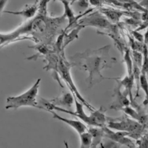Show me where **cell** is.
Masks as SVG:
<instances>
[{
    "instance_id": "cell-1",
    "label": "cell",
    "mask_w": 148,
    "mask_h": 148,
    "mask_svg": "<svg viewBox=\"0 0 148 148\" xmlns=\"http://www.w3.org/2000/svg\"><path fill=\"white\" fill-rule=\"evenodd\" d=\"M49 0H39L36 14L28 19L16 29L9 33H0V47L20 40L29 39L36 44L50 46L56 35L57 22L61 18H51L47 16Z\"/></svg>"
},
{
    "instance_id": "cell-2",
    "label": "cell",
    "mask_w": 148,
    "mask_h": 148,
    "mask_svg": "<svg viewBox=\"0 0 148 148\" xmlns=\"http://www.w3.org/2000/svg\"><path fill=\"white\" fill-rule=\"evenodd\" d=\"M110 46L108 45L96 50H87L77 53L71 57L73 66L76 65L88 72L86 80L88 88L103 80L111 79L103 76L101 73L102 70L112 68L117 62L116 58L109 54Z\"/></svg>"
},
{
    "instance_id": "cell-3",
    "label": "cell",
    "mask_w": 148,
    "mask_h": 148,
    "mask_svg": "<svg viewBox=\"0 0 148 148\" xmlns=\"http://www.w3.org/2000/svg\"><path fill=\"white\" fill-rule=\"evenodd\" d=\"M41 79L38 78L34 84L24 92L16 95L8 97L6 99V109H17L23 106H29L40 109L37 100Z\"/></svg>"
},
{
    "instance_id": "cell-4",
    "label": "cell",
    "mask_w": 148,
    "mask_h": 148,
    "mask_svg": "<svg viewBox=\"0 0 148 148\" xmlns=\"http://www.w3.org/2000/svg\"><path fill=\"white\" fill-rule=\"evenodd\" d=\"M64 56V52L60 53L58 56L59 59L58 63V72L59 75L66 83L72 94L75 95L76 98H77L79 101L83 104V105L86 106L89 110H90L91 112L94 110L95 109L88 102H87L86 100L84 99V98L82 96V95L77 90L76 86L73 82L70 72V69L71 66H73V65L72 63L67 61Z\"/></svg>"
},
{
    "instance_id": "cell-5",
    "label": "cell",
    "mask_w": 148,
    "mask_h": 148,
    "mask_svg": "<svg viewBox=\"0 0 148 148\" xmlns=\"http://www.w3.org/2000/svg\"><path fill=\"white\" fill-rule=\"evenodd\" d=\"M106 125L110 129L128 132L130 133L129 136L134 139H138L140 138L146 129L138 121L127 117L120 119L118 121H114L113 119L108 120V124Z\"/></svg>"
},
{
    "instance_id": "cell-6",
    "label": "cell",
    "mask_w": 148,
    "mask_h": 148,
    "mask_svg": "<svg viewBox=\"0 0 148 148\" xmlns=\"http://www.w3.org/2000/svg\"><path fill=\"white\" fill-rule=\"evenodd\" d=\"M102 129L104 131V136L111 139L114 142L125 145L128 147H136L135 142L127 136H130V133L127 131H117L114 132L106 125L103 126Z\"/></svg>"
},
{
    "instance_id": "cell-7",
    "label": "cell",
    "mask_w": 148,
    "mask_h": 148,
    "mask_svg": "<svg viewBox=\"0 0 148 148\" xmlns=\"http://www.w3.org/2000/svg\"><path fill=\"white\" fill-rule=\"evenodd\" d=\"M117 82V86H116L114 90V96L115 97V100L113 103V105L110 106V109L115 110H120L121 108L129 106L130 101L127 99L126 93H123L120 91V88L121 85L117 79H114Z\"/></svg>"
},
{
    "instance_id": "cell-8",
    "label": "cell",
    "mask_w": 148,
    "mask_h": 148,
    "mask_svg": "<svg viewBox=\"0 0 148 148\" xmlns=\"http://www.w3.org/2000/svg\"><path fill=\"white\" fill-rule=\"evenodd\" d=\"M48 112L52 114L53 117L54 119L62 121L64 123L69 125L70 127H72L79 134L87 130V127L84 124H83L82 122L78 120H72L61 117V116L58 115L55 112V110H49Z\"/></svg>"
},
{
    "instance_id": "cell-9",
    "label": "cell",
    "mask_w": 148,
    "mask_h": 148,
    "mask_svg": "<svg viewBox=\"0 0 148 148\" xmlns=\"http://www.w3.org/2000/svg\"><path fill=\"white\" fill-rule=\"evenodd\" d=\"M39 9V0H36L32 5H27L20 11H6L3 10V13L11 14L17 16H21L26 19H30L34 17L38 13Z\"/></svg>"
},
{
    "instance_id": "cell-10",
    "label": "cell",
    "mask_w": 148,
    "mask_h": 148,
    "mask_svg": "<svg viewBox=\"0 0 148 148\" xmlns=\"http://www.w3.org/2000/svg\"><path fill=\"white\" fill-rule=\"evenodd\" d=\"M120 83L121 84V86H123L125 88L124 92L127 94V95L129 96L130 101L131 102L132 105L135 106V103L134 102V98L132 97V88L133 86V84L134 82V79L133 75H126L123 79H119V78L117 79Z\"/></svg>"
},
{
    "instance_id": "cell-11",
    "label": "cell",
    "mask_w": 148,
    "mask_h": 148,
    "mask_svg": "<svg viewBox=\"0 0 148 148\" xmlns=\"http://www.w3.org/2000/svg\"><path fill=\"white\" fill-rule=\"evenodd\" d=\"M49 101L56 106H64L70 108L71 105L74 102V98L72 94L65 93L61 95L60 97L50 99Z\"/></svg>"
},
{
    "instance_id": "cell-12",
    "label": "cell",
    "mask_w": 148,
    "mask_h": 148,
    "mask_svg": "<svg viewBox=\"0 0 148 148\" xmlns=\"http://www.w3.org/2000/svg\"><path fill=\"white\" fill-rule=\"evenodd\" d=\"M87 131L91 134L92 144L91 147H95L101 143L102 138L104 136V131L102 127H90L87 128Z\"/></svg>"
},
{
    "instance_id": "cell-13",
    "label": "cell",
    "mask_w": 148,
    "mask_h": 148,
    "mask_svg": "<svg viewBox=\"0 0 148 148\" xmlns=\"http://www.w3.org/2000/svg\"><path fill=\"white\" fill-rule=\"evenodd\" d=\"M82 24L87 25H93L100 28H106L110 24L103 17H99L98 16H92L90 17L85 18L81 21Z\"/></svg>"
},
{
    "instance_id": "cell-14",
    "label": "cell",
    "mask_w": 148,
    "mask_h": 148,
    "mask_svg": "<svg viewBox=\"0 0 148 148\" xmlns=\"http://www.w3.org/2000/svg\"><path fill=\"white\" fill-rule=\"evenodd\" d=\"M123 60L127 66V75H131L132 74V67H133V61L132 58L131 53L128 48L124 49L123 54Z\"/></svg>"
},
{
    "instance_id": "cell-15",
    "label": "cell",
    "mask_w": 148,
    "mask_h": 148,
    "mask_svg": "<svg viewBox=\"0 0 148 148\" xmlns=\"http://www.w3.org/2000/svg\"><path fill=\"white\" fill-rule=\"evenodd\" d=\"M142 53L143 55V62L140 69L141 73L148 76V46L144 43Z\"/></svg>"
},
{
    "instance_id": "cell-16",
    "label": "cell",
    "mask_w": 148,
    "mask_h": 148,
    "mask_svg": "<svg viewBox=\"0 0 148 148\" xmlns=\"http://www.w3.org/2000/svg\"><path fill=\"white\" fill-rule=\"evenodd\" d=\"M80 139V147L88 148L91 147L92 144L91 134L87 130L79 134Z\"/></svg>"
},
{
    "instance_id": "cell-17",
    "label": "cell",
    "mask_w": 148,
    "mask_h": 148,
    "mask_svg": "<svg viewBox=\"0 0 148 148\" xmlns=\"http://www.w3.org/2000/svg\"><path fill=\"white\" fill-rule=\"evenodd\" d=\"M132 75L134 76V81L136 82V93L134 97V99L139 96V91L140 88V76L141 75L140 69L138 66V65L133 62V67H132Z\"/></svg>"
},
{
    "instance_id": "cell-18",
    "label": "cell",
    "mask_w": 148,
    "mask_h": 148,
    "mask_svg": "<svg viewBox=\"0 0 148 148\" xmlns=\"http://www.w3.org/2000/svg\"><path fill=\"white\" fill-rule=\"evenodd\" d=\"M140 87L143 90L145 94V98L143 102L144 105L148 104V80L146 75L142 74L140 76Z\"/></svg>"
},
{
    "instance_id": "cell-19",
    "label": "cell",
    "mask_w": 148,
    "mask_h": 148,
    "mask_svg": "<svg viewBox=\"0 0 148 148\" xmlns=\"http://www.w3.org/2000/svg\"><path fill=\"white\" fill-rule=\"evenodd\" d=\"M131 56L133 62L136 64L140 69H141L143 62L142 53L136 50H132L131 52Z\"/></svg>"
},
{
    "instance_id": "cell-20",
    "label": "cell",
    "mask_w": 148,
    "mask_h": 148,
    "mask_svg": "<svg viewBox=\"0 0 148 148\" xmlns=\"http://www.w3.org/2000/svg\"><path fill=\"white\" fill-rule=\"evenodd\" d=\"M136 146L139 147H148V134L142 135L136 139Z\"/></svg>"
},
{
    "instance_id": "cell-21",
    "label": "cell",
    "mask_w": 148,
    "mask_h": 148,
    "mask_svg": "<svg viewBox=\"0 0 148 148\" xmlns=\"http://www.w3.org/2000/svg\"><path fill=\"white\" fill-rule=\"evenodd\" d=\"M132 34H133V36L136 39V40L138 41V42H143V40H144V38L143 36H142V35H141L140 34H139L138 32H137L136 31H132Z\"/></svg>"
},
{
    "instance_id": "cell-22",
    "label": "cell",
    "mask_w": 148,
    "mask_h": 148,
    "mask_svg": "<svg viewBox=\"0 0 148 148\" xmlns=\"http://www.w3.org/2000/svg\"><path fill=\"white\" fill-rule=\"evenodd\" d=\"M9 0H0V13L3 12L4 8Z\"/></svg>"
},
{
    "instance_id": "cell-23",
    "label": "cell",
    "mask_w": 148,
    "mask_h": 148,
    "mask_svg": "<svg viewBox=\"0 0 148 148\" xmlns=\"http://www.w3.org/2000/svg\"><path fill=\"white\" fill-rule=\"evenodd\" d=\"M143 38H144V40H143L144 43L146 45H148V27H147V31L145 34V36Z\"/></svg>"
},
{
    "instance_id": "cell-24",
    "label": "cell",
    "mask_w": 148,
    "mask_h": 148,
    "mask_svg": "<svg viewBox=\"0 0 148 148\" xmlns=\"http://www.w3.org/2000/svg\"><path fill=\"white\" fill-rule=\"evenodd\" d=\"M147 46H148V45H147Z\"/></svg>"
}]
</instances>
